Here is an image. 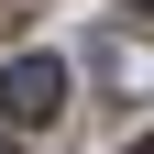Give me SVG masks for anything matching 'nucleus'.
<instances>
[{"instance_id": "obj_1", "label": "nucleus", "mask_w": 154, "mask_h": 154, "mask_svg": "<svg viewBox=\"0 0 154 154\" xmlns=\"http://www.w3.org/2000/svg\"><path fill=\"white\" fill-rule=\"evenodd\" d=\"M55 110H66V66H55V55H11V66H0V121L11 132H44Z\"/></svg>"}, {"instance_id": "obj_2", "label": "nucleus", "mask_w": 154, "mask_h": 154, "mask_svg": "<svg viewBox=\"0 0 154 154\" xmlns=\"http://www.w3.org/2000/svg\"><path fill=\"white\" fill-rule=\"evenodd\" d=\"M88 66H99L121 99H154V44L143 33H88Z\"/></svg>"}, {"instance_id": "obj_3", "label": "nucleus", "mask_w": 154, "mask_h": 154, "mask_svg": "<svg viewBox=\"0 0 154 154\" xmlns=\"http://www.w3.org/2000/svg\"><path fill=\"white\" fill-rule=\"evenodd\" d=\"M132 154H154V143H132Z\"/></svg>"}, {"instance_id": "obj_4", "label": "nucleus", "mask_w": 154, "mask_h": 154, "mask_svg": "<svg viewBox=\"0 0 154 154\" xmlns=\"http://www.w3.org/2000/svg\"><path fill=\"white\" fill-rule=\"evenodd\" d=\"M0 154H11V143H0Z\"/></svg>"}, {"instance_id": "obj_5", "label": "nucleus", "mask_w": 154, "mask_h": 154, "mask_svg": "<svg viewBox=\"0 0 154 154\" xmlns=\"http://www.w3.org/2000/svg\"><path fill=\"white\" fill-rule=\"evenodd\" d=\"M143 11H154V0H143Z\"/></svg>"}]
</instances>
